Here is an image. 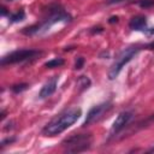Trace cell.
<instances>
[{"label": "cell", "instance_id": "cell-12", "mask_svg": "<svg viewBox=\"0 0 154 154\" xmlns=\"http://www.w3.org/2000/svg\"><path fill=\"white\" fill-rule=\"evenodd\" d=\"M26 88H28V84H26V83H20V84H16V85H13V87H12V91L16 93V94H18V93L25 90Z\"/></svg>", "mask_w": 154, "mask_h": 154}, {"label": "cell", "instance_id": "cell-13", "mask_svg": "<svg viewBox=\"0 0 154 154\" xmlns=\"http://www.w3.org/2000/svg\"><path fill=\"white\" fill-rule=\"evenodd\" d=\"M138 5L142 8H148L154 5V0H138Z\"/></svg>", "mask_w": 154, "mask_h": 154}, {"label": "cell", "instance_id": "cell-6", "mask_svg": "<svg viewBox=\"0 0 154 154\" xmlns=\"http://www.w3.org/2000/svg\"><path fill=\"white\" fill-rule=\"evenodd\" d=\"M131 118H132V113L129 112V111L119 113V116L113 122V125H112V129H111V134L114 135V134L119 132L120 130H123L125 128V125H128V123L131 120Z\"/></svg>", "mask_w": 154, "mask_h": 154}, {"label": "cell", "instance_id": "cell-4", "mask_svg": "<svg viewBox=\"0 0 154 154\" xmlns=\"http://www.w3.org/2000/svg\"><path fill=\"white\" fill-rule=\"evenodd\" d=\"M42 52L37 51V49H19L16 52H12L5 57L1 58V65L5 66L7 64H16V63H20L31 58H35L36 55H40Z\"/></svg>", "mask_w": 154, "mask_h": 154}, {"label": "cell", "instance_id": "cell-7", "mask_svg": "<svg viewBox=\"0 0 154 154\" xmlns=\"http://www.w3.org/2000/svg\"><path fill=\"white\" fill-rule=\"evenodd\" d=\"M57 84H58V77L57 76H54L53 78H51L48 82H46L43 84V87L41 88L40 93H38L40 99H45V97L51 96L57 90Z\"/></svg>", "mask_w": 154, "mask_h": 154}, {"label": "cell", "instance_id": "cell-10", "mask_svg": "<svg viewBox=\"0 0 154 154\" xmlns=\"http://www.w3.org/2000/svg\"><path fill=\"white\" fill-rule=\"evenodd\" d=\"M77 85L79 87V90H84V89L89 88V85H90V79H89L87 76H81V77L78 78Z\"/></svg>", "mask_w": 154, "mask_h": 154}, {"label": "cell", "instance_id": "cell-5", "mask_svg": "<svg viewBox=\"0 0 154 154\" xmlns=\"http://www.w3.org/2000/svg\"><path fill=\"white\" fill-rule=\"evenodd\" d=\"M111 108H112V103L111 102H103V103L94 106L89 111V113L87 114V118H85V120L83 123V126H89V125L99 122Z\"/></svg>", "mask_w": 154, "mask_h": 154}, {"label": "cell", "instance_id": "cell-11", "mask_svg": "<svg viewBox=\"0 0 154 154\" xmlns=\"http://www.w3.org/2000/svg\"><path fill=\"white\" fill-rule=\"evenodd\" d=\"M24 18H25V13H24V11H18V12H16V13H13V14L10 16V22H12V23H17V22L23 20Z\"/></svg>", "mask_w": 154, "mask_h": 154}, {"label": "cell", "instance_id": "cell-18", "mask_svg": "<svg viewBox=\"0 0 154 154\" xmlns=\"http://www.w3.org/2000/svg\"><path fill=\"white\" fill-rule=\"evenodd\" d=\"M123 0H109V4H114V2H120Z\"/></svg>", "mask_w": 154, "mask_h": 154}, {"label": "cell", "instance_id": "cell-17", "mask_svg": "<svg viewBox=\"0 0 154 154\" xmlns=\"http://www.w3.org/2000/svg\"><path fill=\"white\" fill-rule=\"evenodd\" d=\"M1 13H2V16H6V14H7V11H6V8H5L4 6L1 7Z\"/></svg>", "mask_w": 154, "mask_h": 154}, {"label": "cell", "instance_id": "cell-9", "mask_svg": "<svg viewBox=\"0 0 154 154\" xmlns=\"http://www.w3.org/2000/svg\"><path fill=\"white\" fill-rule=\"evenodd\" d=\"M61 65H64V59H61V58L52 59V60H49V61H47V63L45 64V66H46L47 69H54V67H59V66H61Z\"/></svg>", "mask_w": 154, "mask_h": 154}, {"label": "cell", "instance_id": "cell-15", "mask_svg": "<svg viewBox=\"0 0 154 154\" xmlns=\"http://www.w3.org/2000/svg\"><path fill=\"white\" fill-rule=\"evenodd\" d=\"M16 141V138L14 137H11V138H5L2 142H1V147H5L7 143H12V142H14Z\"/></svg>", "mask_w": 154, "mask_h": 154}, {"label": "cell", "instance_id": "cell-8", "mask_svg": "<svg viewBox=\"0 0 154 154\" xmlns=\"http://www.w3.org/2000/svg\"><path fill=\"white\" fill-rule=\"evenodd\" d=\"M146 24H147V20H146V17L143 16H136V17H132L129 22V28L131 30H142L146 28Z\"/></svg>", "mask_w": 154, "mask_h": 154}, {"label": "cell", "instance_id": "cell-14", "mask_svg": "<svg viewBox=\"0 0 154 154\" xmlns=\"http://www.w3.org/2000/svg\"><path fill=\"white\" fill-rule=\"evenodd\" d=\"M83 64H84V59H83L82 57L77 58V61H76V64H75V69H76V70H79V69H82Z\"/></svg>", "mask_w": 154, "mask_h": 154}, {"label": "cell", "instance_id": "cell-3", "mask_svg": "<svg viewBox=\"0 0 154 154\" xmlns=\"http://www.w3.org/2000/svg\"><path fill=\"white\" fill-rule=\"evenodd\" d=\"M65 147V150L69 153H79L84 152L90 148L91 144V136L88 134H82V135H73L61 143Z\"/></svg>", "mask_w": 154, "mask_h": 154}, {"label": "cell", "instance_id": "cell-20", "mask_svg": "<svg viewBox=\"0 0 154 154\" xmlns=\"http://www.w3.org/2000/svg\"><path fill=\"white\" fill-rule=\"evenodd\" d=\"M7 1H13V0H7Z\"/></svg>", "mask_w": 154, "mask_h": 154}, {"label": "cell", "instance_id": "cell-19", "mask_svg": "<svg viewBox=\"0 0 154 154\" xmlns=\"http://www.w3.org/2000/svg\"><path fill=\"white\" fill-rule=\"evenodd\" d=\"M149 47H150V48H154V42H153V43H150V45H149Z\"/></svg>", "mask_w": 154, "mask_h": 154}, {"label": "cell", "instance_id": "cell-16", "mask_svg": "<svg viewBox=\"0 0 154 154\" xmlns=\"http://www.w3.org/2000/svg\"><path fill=\"white\" fill-rule=\"evenodd\" d=\"M109 23H114V22H118V17H112V18H109V20H108Z\"/></svg>", "mask_w": 154, "mask_h": 154}, {"label": "cell", "instance_id": "cell-1", "mask_svg": "<svg viewBox=\"0 0 154 154\" xmlns=\"http://www.w3.org/2000/svg\"><path fill=\"white\" fill-rule=\"evenodd\" d=\"M81 116H82V109L79 107H72V108L66 109L65 112L59 114L57 118H54L51 123H48L43 128L42 130L43 136L53 137V136L61 134L63 131L69 129L72 124H75L81 118Z\"/></svg>", "mask_w": 154, "mask_h": 154}, {"label": "cell", "instance_id": "cell-2", "mask_svg": "<svg viewBox=\"0 0 154 154\" xmlns=\"http://www.w3.org/2000/svg\"><path fill=\"white\" fill-rule=\"evenodd\" d=\"M140 49L141 48L138 46H131V47H128L124 51H122L119 53V55L116 58L114 63L112 64V66L108 71V79H111V81L116 79L118 77L119 72L122 71V69L124 67V65L128 64L140 52Z\"/></svg>", "mask_w": 154, "mask_h": 154}]
</instances>
